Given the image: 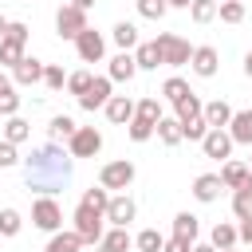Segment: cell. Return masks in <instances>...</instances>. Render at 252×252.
<instances>
[{"mask_svg":"<svg viewBox=\"0 0 252 252\" xmlns=\"http://www.w3.org/2000/svg\"><path fill=\"white\" fill-rule=\"evenodd\" d=\"M24 181H28V189L55 193L71 181V158L59 146H35L32 158L24 161Z\"/></svg>","mask_w":252,"mask_h":252,"instance_id":"1","label":"cell"},{"mask_svg":"<svg viewBox=\"0 0 252 252\" xmlns=\"http://www.w3.org/2000/svg\"><path fill=\"white\" fill-rule=\"evenodd\" d=\"M24 43H28V28H24V24H8V32H4V39H0V63L16 71V67L24 63Z\"/></svg>","mask_w":252,"mask_h":252,"instance_id":"2","label":"cell"},{"mask_svg":"<svg viewBox=\"0 0 252 252\" xmlns=\"http://www.w3.org/2000/svg\"><path fill=\"white\" fill-rule=\"evenodd\" d=\"M154 43H158V51H161V63H165V67H181V63H189V59H193L189 43H185L181 35H173V32H161Z\"/></svg>","mask_w":252,"mask_h":252,"instance_id":"3","label":"cell"},{"mask_svg":"<svg viewBox=\"0 0 252 252\" xmlns=\"http://www.w3.org/2000/svg\"><path fill=\"white\" fill-rule=\"evenodd\" d=\"M75 232L83 236V244H98V240L106 236V232H102V213L79 205V209H75Z\"/></svg>","mask_w":252,"mask_h":252,"instance_id":"4","label":"cell"},{"mask_svg":"<svg viewBox=\"0 0 252 252\" xmlns=\"http://www.w3.org/2000/svg\"><path fill=\"white\" fill-rule=\"evenodd\" d=\"M55 28H59V35H63V39H79V35L87 32V12H83V8H75V4H67V8H59Z\"/></svg>","mask_w":252,"mask_h":252,"instance_id":"5","label":"cell"},{"mask_svg":"<svg viewBox=\"0 0 252 252\" xmlns=\"http://www.w3.org/2000/svg\"><path fill=\"white\" fill-rule=\"evenodd\" d=\"M134 181V165L122 158V161H106L102 165V173H98V185L102 189H126Z\"/></svg>","mask_w":252,"mask_h":252,"instance_id":"6","label":"cell"},{"mask_svg":"<svg viewBox=\"0 0 252 252\" xmlns=\"http://www.w3.org/2000/svg\"><path fill=\"white\" fill-rule=\"evenodd\" d=\"M98 150H102V134L94 126H79L71 138V158H94Z\"/></svg>","mask_w":252,"mask_h":252,"instance_id":"7","label":"cell"},{"mask_svg":"<svg viewBox=\"0 0 252 252\" xmlns=\"http://www.w3.org/2000/svg\"><path fill=\"white\" fill-rule=\"evenodd\" d=\"M32 220H35V228H43V232H59V224H63V213H59V205H55L51 197H43V201H35V209H32Z\"/></svg>","mask_w":252,"mask_h":252,"instance_id":"8","label":"cell"},{"mask_svg":"<svg viewBox=\"0 0 252 252\" xmlns=\"http://www.w3.org/2000/svg\"><path fill=\"white\" fill-rule=\"evenodd\" d=\"M75 43H79V59H83V63H98V59H102V51H106L102 35H98V32H91V28H87Z\"/></svg>","mask_w":252,"mask_h":252,"instance_id":"9","label":"cell"},{"mask_svg":"<svg viewBox=\"0 0 252 252\" xmlns=\"http://www.w3.org/2000/svg\"><path fill=\"white\" fill-rule=\"evenodd\" d=\"M110 98H114V94H110V75H102V79L91 83V91L79 98V106H83V110H94V106H106Z\"/></svg>","mask_w":252,"mask_h":252,"instance_id":"10","label":"cell"},{"mask_svg":"<svg viewBox=\"0 0 252 252\" xmlns=\"http://www.w3.org/2000/svg\"><path fill=\"white\" fill-rule=\"evenodd\" d=\"M201 150H205V158H228V150H232V134H224V130H209L205 134V142H201Z\"/></svg>","mask_w":252,"mask_h":252,"instance_id":"11","label":"cell"},{"mask_svg":"<svg viewBox=\"0 0 252 252\" xmlns=\"http://www.w3.org/2000/svg\"><path fill=\"white\" fill-rule=\"evenodd\" d=\"M134 213H138V209H134V201H130V197H110V209H106V220H110L114 228H126V224L134 220Z\"/></svg>","mask_w":252,"mask_h":252,"instance_id":"12","label":"cell"},{"mask_svg":"<svg viewBox=\"0 0 252 252\" xmlns=\"http://www.w3.org/2000/svg\"><path fill=\"white\" fill-rule=\"evenodd\" d=\"M220 189H224V181H220L217 173H201V177L193 181V197H197V201H205V205H209V201H217V197H220Z\"/></svg>","mask_w":252,"mask_h":252,"instance_id":"13","label":"cell"},{"mask_svg":"<svg viewBox=\"0 0 252 252\" xmlns=\"http://www.w3.org/2000/svg\"><path fill=\"white\" fill-rule=\"evenodd\" d=\"M138 75V63H134V55L130 51H118L114 59H110V83L118 79V83H130Z\"/></svg>","mask_w":252,"mask_h":252,"instance_id":"14","label":"cell"},{"mask_svg":"<svg viewBox=\"0 0 252 252\" xmlns=\"http://www.w3.org/2000/svg\"><path fill=\"white\" fill-rule=\"evenodd\" d=\"M43 71H47V67H43L39 59H28V55H24V63L12 71V83H20V87H32V83H39V79H43Z\"/></svg>","mask_w":252,"mask_h":252,"instance_id":"15","label":"cell"},{"mask_svg":"<svg viewBox=\"0 0 252 252\" xmlns=\"http://www.w3.org/2000/svg\"><path fill=\"white\" fill-rule=\"evenodd\" d=\"M173 106H177V122H181V126H189V122H201V118H205V106H201V98H197V94H185V98H181V102H173Z\"/></svg>","mask_w":252,"mask_h":252,"instance_id":"16","label":"cell"},{"mask_svg":"<svg viewBox=\"0 0 252 252\" xmlns=\"http://www.w3.org/2000/svg\"><path fill=\"white\" fill-rule=\"evenodd\" d=\"M134 110H138V106H134L126 94H114V98L106 102V118H110V122H134Z\"/></svg>","mask_w":252,"mask_h":252,"instance_id":"17","label":"cell"},{"mask_svg":"<svg viewBox=\"0 0 252 252\" xmlns=\"http://www.w3.org/2000/svg\"><path fill=\"white\" fill-rule=\"evenodd\" d=\"M189 63H193V71H197L201 79H209V75H217V51H213V47H197Z\"/></svg>","mask_w":252,"mask_h":252,"instance_id":"18","label":"cell"},{"mask_svg":"<svg viewBox=\"0 0 252 252\" xmlns=\"http://www.w3.org/2000/svg\"><path fill=\"white\" fill-rule=\"evenodd\" d=\"M205 122H209V130H220V126H228L232 122V110H228V102H205Z\"/></svg>","mask_w":252,"mask_h":252,"instance_id":"19","label":"cell"},{"mask_svg":"<svg viewBox=\"0 0 252 252\" xmlns=\"http://www.w3.org/2000/svg\"><path fill=\"white\" fill-rule=\"evenodd\" d=\"M220 181H224V189H240L244 181H252V169L240 165V161H228V165L220 169Z\"/></svg>","mask_w":252,"mask_h":252,"instance_id":"20","label":"cell"},{"mask_svg":"<svg viewBox=\"0 0 252 252\" xmlns=\"http://www.w3.org/2000/svg\"><path fill=\"white\" fill-rule=\"evenodd\" d=\"M232 130V142H244V146H252V110H240V114H232V122H228Z\"/></svg>","mask_w":252,"mask_h":252,"instance_id":"21","label":"cell"},{"mask_svg":"<svg viewBox=\"0 0 252 252\" xmlns=\"http://www.w3.org/2000/svg\"><path fill=\"white\" fill-rule=\"evenodd\" d=\"M232 213H236V220H248L252 217V181H244L232 193Z\"/></svg>","mask_w":252,"mask_h":252,"instance_id":"22","label":"cell"},{"mask_svg":"<svg viewBox=\"0 0 252 252\" xmlns=\"http://www.w3.org/2000/svg\"><path fill=\"white\" fill-rule=\"evenodd\" d=\"M28 134H32V126L20 118V114H12L8 122H4V142H12V146H20V142H28Z\"/></svg>","mask_w":252,"mask_h":252,"instance_id":"23","label":"cell"},{"mask_svg":"<svg viewBox=\"0 0 252 252\" xmlns=\"http://www.w3.org/2000/svg\"><path fill=\"white\" fill-rule=\"evenodd\" d=\"M197 228H201V224H197L193 213H177V217H173V236H181V240L193 244V240H197Z\"/></svg>","mask_w":252,"mask_h":252,"instance_id":"24","label":"cell"},{"mask_svg":"<svg viewBox=\"0 0 252 252\" xmlns=\"http://www.w3.org/2000/svg\"><path fill=\"white\" fill-rule=\"evenodd\" d=\"M134 63H138L142 71H154V67L161 63V51H158V43H138V51H134Z\"/></svg>","mask_w":252,"mask_h":252,"instance_id":"25","label":"cell"},{"mask_svg":"<svg viewBox=\"0 0 252 252\" xmlns=\"http://www.w3.org/2000/svg\"><path fill=\"white\" fill-rule=\"evenodd\" d=\"M236 240H240V228H232V224H217L213 228V248L217 252H228Z\"/></svg>","mask_w":252,"mask_h":252,"instance_id":"26","label":"cell"},{"mask_svg":"<svg viewBox=\"0 0 252 252\" xmlns=\"http://www.w3.org/2000/svg\"><path fill=\"white\" fill-rule=\"evenodd\" d=\"M79 244H83L79 232H55L47 240V252H79Z\"/></svg>","mask_w":252,"mask_h":252,"instance_id":"27","label":"cell"},{"mask_svg":"<svg viewBox=\"0 0 252 252\" xmlns=\"http://www.w3.org/2000/svg\"><path fill=\"white\" fill-rule=\"evenodd\" d=\"M130 248V236H126V228H110L102 240H98V252H126Z\"/></svg>","mask_w":252,"mask_h":252,"instance_id":"28","label":"cell"},{"mask_svg":"<svg viewBox=\"0 0 252 252\" xmlns=\"http://www.w3.org/2000/svg\"><path fill=\"white\" fill-rule=\"evenodd\" d=\"M79 205H87V209H94V213H102V217H106V209H110V193H106L102 185H98V189H87Z\"/></svg>","mask_w":252,"mask_h":252,"instance_id":"29","label":"cell"},{"mask_svg":"<svg viewBox=\"0 0 252 252\" xmlns=\"http://www.w3.org/2000/svg\"><path fill=\"white\" fill-rule=\"evenodd\" d=\"M75 130H79V126H75L67 114H55V118H51V126H47V134H51L55 142H59V138H67V142H71V138H75Z\"/></svg>","mask_w":252,"mask_h":252,"instance_id":"30","label":"cell"},{"mask_svg":"<svg viewBox=\"0 0 252 252\" xmlns=\"http://www.w3.org/2000/svg\"><path fill=\"white\" fill-rule=\"evenodd\" d=\"M114 43H118V47H122V51H130V47H138V28H134V24H126V20H122V24H118V28H114Z\"/></svg>","mask_w":252,"mask_h":252,"instance_id":"31","label":"cell"},{"mask_svg":"<svg viewBox=\"0 0 252 252\" xmlns=\"http://www.w3.org/2000/svg\"><path fill=\"white\" fill-rule=\"evenodd\" d=\"M134 118H142V122L158 126V122H161V106H158V98H142V102H138V110H134Z\"/></svg>","mask_w":252,"mask_h":252,"instance_id":"32","label":"cell"},{"mask_svg":"<svg viewBox=\"0 0 252 252\" xmlns=\"http://www.w3.org/2000/svg\"><path fill=\"white\" fill-rule=\"evenodd\" d=\"M158 138H161L165 146H177V142H181V122H177V118H161V122H158Z\"/></svg>","mask_w":252,"mask_h":252,"instance_id":"33","label":"cell"},{"mask_svg":"<svg viewBox=\"0 0 252 252\" xmlns=\"http://www.w3.org/2000/svg\"><path fill=\"white\" fill-rule=\"evenodd\" d=\"M142 252H161L165 248V236L158 232V228H146V232H138V240H134Z\"/></svg>","mask_w":252,"mask_h":252,"instance_id":"34","label":"cell"},{"mask_svg":"<svg viewBox=\"0 0 252 252\" xmlns=\"http://www.w3.org/2000/svg\"><path fill=\"white\" fill-rule=\"evenodd\" d=\"M161 94H165L169 102H181V98H185V94H193V91H189V83H185V79H165Z\"/></svg>","mask_w":252,"mask_h":252,"instance_id":"35","label":"cell"},{"mask_svg":"<svg viewBox=\"0 0 252 252\" xmlns=\"http://www.w3.org/2000/svg\"><path fill=\"white\" fill-rule=\"evenodd\" d=\"M217 12H220L224 24H240V20H244V4H240V0H224Z\"/></svg>","mask_w":252,"mask_h":252,"instance_id":"36","label":"cell"},{"mask_svg":"<svg viewBox=\"0 0 252 252\" xmlns=\"http://www.w3.org/2000/svg\"><path fill=\"white\" fill-rule=\"evenodd\" d=\"M91 83H94V79H91V75H87V71H75V75H71V79H67V91H71V94H75V98H83V94H87V91H91Z\"/></svg>","mask_w":252,"mask_h":252,"instance_id":"37","label":"cell"},{"mask_svg":"<svg viewBox=\"0 0 252 252\" xmlns=\"http://www.w3.org/2000/svg\"><path fill=\"white\" fill-rule=\"evenodd\" d=\"M189 12H193V20H197V24H209V20L217 16V4H213V0H193V4H189Z\"/></svg>","mask_w":252,"mask_h":252,"instance_id":"38","label":"cell"},{"mask_svg":"<svg viewBox=\"0 0 252 252\" xmlns=\"http://www.w3.org/2000/svg\"><path fill=\"white\" fill-rule=\"evenodd\" d=\"M20 232V213L16 209H0V236H16Z\"/></svg>","mask_w":252,"mask_h":252,"instance_id":"39","label":"cell"},{"mask_svg":"<svg viewBox=\"0 0 252 252\" xmlns=\"http://www.w3.org/2000/svg\"><path fill=\"white\" fill-rule=\"evenodd\" d=\"M165 8H169L165 0H138V12H142L146 20H161V16H165Z\"/></svg>","mask_w":252,"mask_h":252,"instance_id":"40","label":"cell"},{"mask_svg":"<svg viewBox=\"0 0 252 252\" xmlns=\"http://www.w3.org/2000/svg\"><path fill=\"white\" fill-rule=\"evenodd\" d=\"M154 130H158V126H150V122H142V118H134V122H130V138H134V142H146Z\"/></svg>","mask_w":252,"mask_h":252,"instance_id":"41","label":"cell"},{"mask_svg":"<svg viewBox=\"0 0 252 252\" xmlns=\"http://www.w3.org/2000/svg\"><path fill=\"white\" fill-rule=\"evenodd\" d=\"M43 83H47L51 91H59V87L67 83V75H63V67H47V71H43Z\"/></svg>","mask_w":252,"mask_h":252,"instance_id":"42","label":"cell"},{"mask_svg":"<svg viewBox=\"0 0 252 252\" xmlns=\"http://www.w3.org/2000/svg\"><path fill=\"white\" fill-rule=\"evenodd\" d=\"M16 161H20L16 146H12V142H0V169H4V165H16Z\"/></svg>","mask_w":252,"mask_h":252,"instance_id":"43","label":"cell"},{"mask_svg":"<svg viewBox=\"0 0 252 252\" xmlns=\"http://www.w3.org/2000/svg\"><path fill=\"white\" fill-rule=\"evenodd\" d=\"M16 110H20V94L12 91V94H4V98H0V114H8V118H12Z\"/></svg>","mask_w":252,"mask_h":252,"instance_id":"44","label":"cell"},{"mask_svg":"<svg viewBox=\"0 0 252 252\" xmlns=\"http://www.w3.org/2000/svg\"><path fill=\"white\" fill-rule=\"evenodd\" d=\"M161 252H193V244H189V240H181V236H169Z\"/></svg>","mask_w":252,"mask_h":252,"instance_id":"45","label":"cell"},{"mask_svg":"<svg viewBox=\"0 0 252 252\" xmlns=\"http://www.w3.org/2000/svg\"><path fill=\"white\" fill-rule=\"evenodd\" d=\"M240 240H244V244H252V217H248V220H240Z\"/></svg>","mask_w":252,"mask_h":252,"instance_id":"46","label":"cell"},{"mask_svg":"<svg viewBox=\"0 0 252 252\" xmlns=\"http://www.w3.org/2000/svg\"><path fill=\"white\" fill-rule=\"evenodd\" d=\"M4 94H12V79L0 71V98H4Z\"/></svg>","mask_w":252,"mask_h":252,"instance_id":"47","label":"cell"},{"mask_svg":"<svg viewBox=\"0 0 252 252\" xmlns=\"http://www.w3.org/2000/svg\"><path fill=\"white\" fill-rule=\"evenodd\" d=\"M244 75H248V79H252V51H248V55H244Z\"/></svg>","mask_w":252,"mask_h":252,"instance_id":"48","label":"cell"},{"mask_svg":"<svg viewBox=\"0 0 252 252\" xmlns=\"http://www.w3.org/2000/svg\"><path fill=\"white\" fill-rule=\"evenodd\" d=\"M71 4H75V8H83V12H87V8H91V4H94V0H71Z\"/></svg>","mask_w":252,"mask_h":252,"instance_id":"49","label":"cell"},{"mask_svg":"<svg viewBox=\"0 0 252 252\" xmlns=\"http://www.w3.org/2000/svg\"><path fill=\"white\" fill-rule=\"evenodd\" d=\"M193 252H217L213 244H193Z\"/></svg>","mask_w":252,"mask_h":252,"instance_id":"50","label":"cell"},{"mask_svg":"<svg viewBox=\"0 0 252 252\" xmlns=\"http://www.w3.org/2000/svg\"><path fill=\"white\" fill-rule=\"evenodd\" d=\"M165 4H173V8H189L193 0H165Z\"/></svg>","mask_w":252,"mask_h":252,"instance_id":"51","label":"cell"},{"mask_svg":"<svg viewBox=\"0 0 252 252\" xmlns=\"http://www.w3.org/2000/svg\"><path fill=\"white\" fill-rule=\"evenodd\" d=\"M4 32H8V20H4V16H0V39H4Z\"/></svg>","mask_w":252,"mask_h":252,"instance_id":"52","label":"cell"},{"mask_svg":"<svg viewBox=\"0 0 252 252\" xmlns=\"http://www.w3.org/2000/svg\"><path fill=\"white\" fill-rule=\"evenodd\" d=\"M228 252H236V248H228Z\"/></svg>","mask_w":252,"mask_h":252,"instance_id":"53","label":"cell"}]
</instances>
